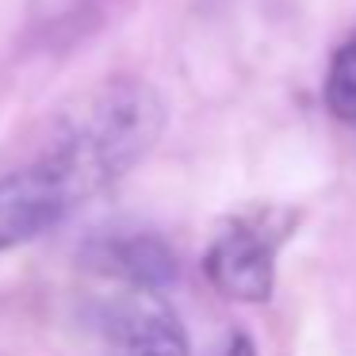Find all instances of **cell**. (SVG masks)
Listing matches in <instances>:
<instances>
[{"instance_id":"277c9868","label":"cell","mask_w":356,"mask_h":356,"mask_svg":"<svg viewBox=\"0 0 356 356\" xmlns=\"http://www.w3.org/2000/svg\"><path fill=\"white\" fill-rule=\"evenodd\" d=\"M81 261L100 276L131 284L134 291H161L177 280V253L157 234H100L81 249Z\"/></svg>"},{"instance_id":"6da1fadb","label":"cell","mask_w":356,"mask_h":356,"mask_svg":"<svg viewBox=\"0 0 356 356\" xmlns=\"http://www.w3.org/2000/svg\"><path fill=\"white\" fill-rule=\"evenodd\" d=\"M165 127L161 96L138 77H115L96 88L81 111L58 131L47 161L70 180L73 195L88 200L154 149Z\"/></svg>"},{"instance_id":"52a82bcc","label":"cell","mask_w":356,"mask_h":356,"mask_svg":"<svg viewBox=\"0 0 356 356\" xmlns=\"http://www.w3.org/2000/svg\"><path fill=\"white\" fill-rule=\"evenodd\" d=\"M226 356H257L253 353V341H249V337H234L230 348H226Z\"/></svg>"},{"instance_id":"3957f363","label":"cell","mask_w":356,"mask_h":356,"mask_svg":"<svg viewBox=\"0 0 356 356\" xmlns=\"http://www.w3.org/2000/svg\"><path fill=\"white\" fill-rule=\"evenodd\" d=\"M276 241L249 222H230L207 249V276L222 295L241 302H264L272 295Z\"/></svg>"},{"instance_id":"8992f818","label":"cell","mask_w":356,"mask_h":356,"mask_svg":"<svg viewBox=\"0 0 356 356\" xmlns=\"http://www.w3.org/2000/svg\"><path fill=\"white\" fill-rule=\"evenodd\" d=\"M325 108L341 123H356V35L341 42L325 73Z\"/></svg>"},{"instance_id":"5b68a950","label":"cell","mask_w":356,"mask_h":356,"mask_svg":"<svg viewBox=\"0 0 356 356\" xmlns=\"http://www.w3.org/2000/svg\"><path fill=\"white\" fill-rule=\"evenodd\" d=\"M115 330L127 345V356H188L184 325L165 302L154 299V291H138V299H127L115 310Z\"/></svg>"},{"instance_id":"7a4b0ae2","label":"cell","mask_w":356,"mask_h":356,"mask_svg":"<svg viewBox=\"0 0 356 356\" xmlns=\"http://www.w3.org/2000/svg\"><path fill=\"white\" fill-rule=\"evenodd\" d=\"M77 203L70 180L42 157V161L0 177V253L12 245L47 234Z\"/></svg>"}]
</instances>
